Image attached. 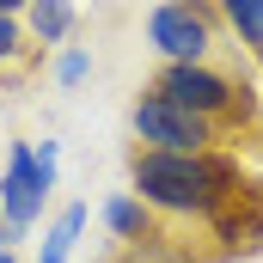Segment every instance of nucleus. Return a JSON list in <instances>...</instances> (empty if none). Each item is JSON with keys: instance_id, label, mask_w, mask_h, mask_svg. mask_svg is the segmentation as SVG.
<instances>
[{"instance_id": "2eb2a0df", "label": "nucleus", "mask_w": 263, "mask_h": 263, "mask_svg": "<svg viewBox=\"0 0 263 263\" xmlns=\"http://www.w3.org/2000/svg\"><path fill=\"white\" fill-rule=\"evenodd\" d=\"M0 263H18V257H12V245H0Z\"/></svg>"}, {"instance_id": "f03ea898", "label": "nucleus", "mask_w": 263, "mask_h": 263, "mask_svg": "<svg viewBox=\"0 0 263 263\" xmlns=\"http://www.w3.org/2000/svg\"><path fill=\"white\" fill-rule=\"evenodd\" d=\"M153 92L172 98L178 110L202 117V123H214L220 135H239V129L257 123V98H251L233 73H220L214 62H165L153 73Z\"/></svg>"}, {"instance_id": "ddd939ff", "label": "nucleus", "mask_w": 263, "mask_h": 263, "mask_svg": "<svg viewBox=\"0 0 263 263\" xmlns=\"http://www.w3.org/2000/svg\"><path fill=\"white\" fill-rule=\"evenodd\" d=\"M86 73H92V55L86 49H62L55 55V86H80Z\"/></svg>"}, {"instance_id": "f257e3e1", "label": "nucleus", "mask_w": 263, "mask_h": 263, "mask_svg": "<svg viewBox=\"0 0 263 263\" xmlns=\"http://www.w3.org/2000/svg\"><path fill=\"white\" fill-rule=\"evenodd\" d=\"M129 184L165 220H214L227 202L239 196L245 165L239 153L214 147V153H153V147H129Z\"/></svg>"}, {"instance_id": "f8f14e48", "label": "nucleus", "mask_w": 263, "mask_h": 263, "mask_svg": "<svg viewBox=\"0 0 263 263\" xmlns=\"http://www.w3.org/2000/svg\"><path fill=\"white\" fill-rule=\"evenodd\" d=\"M110 263H196L178 239H153V245H117Z\"/></svg>"}, {"instance_id": "423d86ee", "label": "nucleus", "mask_w": 263, "mask_h": 263, "mask_svg": "<svg viewBox=\"0 0 263 263\" xmlns=\"http://www.w3.org/2000/svg\"><path fill=\"white\" fill-rule=\"evenodd\" d=\"M208 233H214V257H257L263 251V184L245 178L239 196L208 220Z\"/></svg>"}, {"instance_id": "6e6552de", "label": "nucleus", "mask_w": 263, "mask_h": 263, "mask_svg": "<svg viewBox=\"0 0 263 263\" xmlns=\"http://www.w3.org/2000/svg\"><path fill=\"white\" fill-rule=\"evenodd\" d=\"M73 25H80V12H73V0H31L25 6V31H31V43H67L73 37Z\"/></svg>"}, {"instance_id": "39448f33", "label": "nucleus", "mask_w": 263, "mask_h": 263, "mask_svg": "<svg viewBox=\"0 0 263 263\" xmlns=\"http://www.w3.org/2000/svg\"><path fill=\"white\" fill-rule=\"evenodd\" d=\"M147 43L165 62H208L220 43V12L202 0H159L147 12Z\"/></svg>"}, {"instance_id": "9b49d317", "label": "nucleus", "mask_w": 263, "mask_h": 263, "mask_svg": "<svg viewBox=\"0 0 263 263\" xmlns=\"http://www.w3.org/2000/svg\"><path fill=\"white\" fill-rule=\"evenodd\" d=\"M31 31H25V18H12V12H0V73H25V62H31Z\"/></svg>"}, {"instance_id": "1a4fd4ad", "label": "nucleus", "mask_w": 263, "mask_h": 263, "mask_svg": "<svg viewBox=\"0 0 263 263\" xmlns=\"http://www.w3.org/2000/svg\"><path fill=\"white\" fill-rule=\"evenodd\" d=\"M214 12H220V25L263 62V0H214Z\"/></svg>"}, {"instance_id": "4468645a", "label": "nucleus", "mask_w": 263, "mask_h": 263, "mask_svg": "<svg viewBox=\"0 0 263 263\" xmlns=\"http://www.w3.org/2000/svg\"><path fill=\"white\" fill-rule=\"evenodd\" d=\"M25 6L31 0H0V12H12V18H25Z\"/></svg>"}, {"instance_id": "0eeeda50", "label": "nucleus", "mask_w": 263, "mask_h": 263, "mask_svg": "<svg viewBox=\"0 0 263 263\" xmlns=\"http://www.w3.org/2000/svg\"><path fill=\"white\" fill-rule=\"evenodd\" d=\"M104 227H110L117 245H153V239H172V233H165V214H153L135 190H117V196L104 202Z\"/></svg>"}, {"instance_id": "20e7f679", "label": "nucleus", "mask_w": 263, "mask_h": 263, "mask_svg": "<svg viewBox=\"0 0 263 263\" xmlns=\"http://www.w3.org/2000/svg\"><path fill=\"white\" fill-rule=\"evenodd\" d=\"M129 123H135V147H153V153H214L227 135L214 123H202L190 110H178L172 98H159L153 86L129 104Z\"/></svg>"}, {"instance_id": "7ed1b4c3", "label": "nucleus", "mask_w": 263, "mask_h": 263, "mask_svg": "<svg viewBox=\"0 0 263 263\" xmlns=\"http://www.w3.org/2000/svg\"><path fill=\"white\" fill-rule=\"evenodd\" d=\"M49 190H55V141H43V147L12 141L6 147V172H0V245H18L37 227Z\"/></svg>"}, {"instance_id": "9d476101", "label": "nucleus", "mask_w": 263, "mask_h": 263, "mask_svg": "<svg viewBox=\"0 0 263 263\" xmlns=\"http://www.w3.org/2000/svg\"><path fill=\"white\" fill-rule=\"evenodd\" d=\"M80 227H86V202H67L62 214H55V227L43 233V257H37V263H67L73 239H80Z\"/></svg>"}]
</instances>
